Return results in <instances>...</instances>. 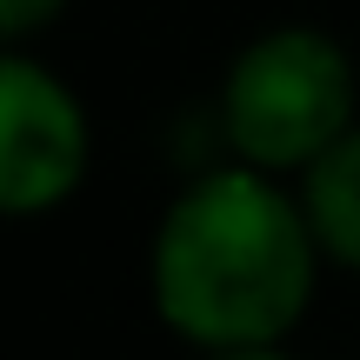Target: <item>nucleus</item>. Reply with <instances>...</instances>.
Wrapping results in <instances>:
<instances>
[{"label":"nucleus","instance_id":"obj_1","mask_svg":"<svg viewBox=\"0 0 360 360\" xmlns=\"http://www.w3.org/2000/svg\"><path fill=\"white\" fill-rule=\"evenodd\" d=\"M321 233L300 187L247 160H214L160 207L147 240V300L193 354L274 347L314 307Z\"/></svg>","mask_w":360,"mask_h":360},{"label":"nucleus","instance_id":"obj_2","mask_svg":"<svg viewBox=\"0 0 360 360\" xmlns=\"http://www.w3.org/2000/svg\"><path fill=\"white\" fill-rule=\"evenodd\" d=\"M214 127L227 160L300 180L334 141L360 127V74L334 34L321 27H267L220 74Z\"/></svg>","mask_w":360,"mask_h":360},{"label":"nucleus","instance_id":"obj_3","mask_svg":"<svg viewBox=\"0 0 360 360\" xmlns=\"http://www.w3.org/2000/svg\"><path fill=\"white\" fill-rule=\"evenodd\" d=\"M94 174V120L74 80L13 47L0 60V207L13 220H47Z\"/></svg>","mask_w":360,"mask_h":360},{"label":"nucleus","instance_id":"obj_4","mask_svg":"<svg viewBox=\"0 0 360 360\" xmlns=\"http://www.w3.org/2000/svg\"><path fill=\"white\" fill-rule=\"evenodd\" d=\"M294 187H300V207H307L314 233H321L327 267L360 274V127L347 134V141L327 147Z\"/></svg>","mask_w":360,"mask_h":360},{"label":"nucleus","instance_id":"obj_5","mask_svg":"<svg viewBox=\"0 0 360 360\" xmlns=\"http://www.w3.org/2000/svg\"><path fill=\"white\" fill-rule=\"evenodd\" d=\"M67 7H74V0H0V34H7L13 47H27V40L47 34Z\"/></svg>","mask_w":360,"mask_h":360},{"label":"nucleus","instance_id":"obj_6","mask_svg":"<svg viewBox=\"0 0 360 360\" xmlns=\"http://www.w3.org/2000/svg\"><path fill=\"white\" fill-rule=\"evenodd\" d=\"M200 360H300L287 340H274V347H233V354H200Z\"/></svg>","mask_w":360,"mask_h":360}]
</instances>
